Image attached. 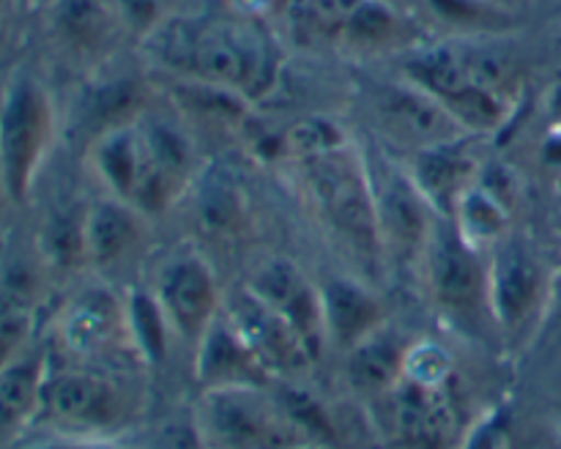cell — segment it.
I'll return each instance as SVG.
<instances>
[{
	"label": "cell",
	"instance_id": "obj_13",
	"mask_svg": "<svg viewBox=\"0 0 561 449\" xmlns=\"http://www.w3.org/2000/svg\"><path fill=\"white\" fill-rule=\"evenodd\" d=\"M157 299L168 315L173 334L192 348L222 312V293L211 266L201 255H179L159 272Z\"/></svg>",
	"mask_w": 561,
	"mask_h": 449
},
{
	"label": "cell",
	"instance_id": "obj_8",
	"mask_svg": "<svg viewBox=\"0 0 561 449\" xmlns=\"http://www.w3.org/2000/svg\"><path fill=\"white\" fill-rule=\"evenodd\" d=\"M403 77L431 93L469 135H493L513 113V104L485 91L466 71L455 49H420L403 64Z\"/></svg>",
	"mask_w": 561,
	"mask_h": 449
},
{
	"label": "cell",
	"instance_id": "obj_33",
	"mask_svg": "<svg viewBox=\"0 0 561 449\" xmlns=\"http://www.w3.org/2000/svg\"><path fill=\"white\" fill-rule=\"evenodd\" d=\"M356 0H294L290 3V22L310 36H343L348 14Z\"/></svg>",
	"mask_w": 561,
	"mask_h": 449
},
{
	"label": "cell",
	"instance_id": "obj_32",
	"mask_svg": "<svg viewBox=\"0 0 561 449\" xmlns=\"http://www.w3.org/2000/svg\"><path fill=\"white\" fill-rule=\"evenodd\" d=\"M239 189L228 173L217 170L208 175L201 184V195H197V217L201 225L214 235H222L228 230L239 228L241 219V200Z\"/></svg>",
	"mask_w": 561,
	"mask_h": 449
},
{
	"label": "cell",
	"instance_id": "obj_11",
	"mask_svg": "<svg viewBox=\"0 0 561 449\" xmlns=\"http://www.w3.org/2000/svg\"><path fill=\"white\" fill-rule=\"evenodd\" d=\"M548 285L551 272H546L540 255L526 241L504 235L491 246L488 304L499 332L518 337L537 318H546Z\"/></svg>",
	"mask_w": 561,
	"mask_h": 449
},
{
	"label": "cell",
	"instance_id": "obj_31",
	"mask_svg": "<svg viewBox=\"0 0 561 449\" xmlns=\"http://www.w3.org/2000/svg\"><path fill=\"white\" fill-rule=\"evenodd\" d=\"M455 53H458L460 64L466 66V71H469V74L474 77L485 91L496 93V96L504 99V102L515 104L520 71L507 53L493 47H480V44L466 49H455Z\"/></svg>",
	"mask_w": 561,
	"mask_h": 449
},
{
	"label": "cell",
	"instance_id": "obj_37",
	"mask_svg": "<svg viewBox=\"0 0 561 449\" xmlns=\"http://www.w3.org/2000/svg\"><path fill=\"white\" fill-rule=\"evenodd\" d=\"M463 449H513V438H510V422L504 414L488 416L477 430L466 438Z\"/></svg>",
	"mask_w": 561,
	"mask_h": 449
},
{
	"label": "cell",
	"instance_id": "obj_39",
	"mask_svg": "<svg viewBox=\"0 0 561 449\" xmlns=\"http://www.w3.org/2000/svg\"><path fill=\"white\" fill-rule=\"evenodd\" d=\"M546 318H557L561 321V266L551 272V285H548V307Z\"/></svg>",
	"mask_w": 561,
	"mask_h": 449
},
{
	"label": "cell",
	"instance_id": "obj_22",
	"mask_svg": "<svg viewBox=\"0 0 561 449\" xmlns=\"http://www.w3.org/2000/svg\"><path fill=\"white\" fill-rule=\"evenodd\" d=\"M140 241V211L110 197L85 208V255L93 266H113Z\"/></svg>",
	"mask_w": 561,
	"mask_h": 449
},
{
	"label": "cell",
	"instance_id": "obj_34",
	"mask_svg": "<svg viewBox=\"0 0 561 449\" xmlns=\"http://www.w3.org/2000/svg\"><path fill=\"white\" fill-rule=\"evenodd\" d=\"M33 310L27 307H0V367L31 345Z\"/></svg>",
	"mask_w": 561,
	"mask_h": 449
},
{
	"label": "cell",
	"instance_id": "obj_6",
	"mask_svg": "<svg viewBox=\"0 0 561 449\" xmlns=\"http://www.w3.org/2000/svg\"><path fill=\"white\" fill-rule=\"evenodd\" d=\"M362 107L392 146L409 153L471 137L436 99L411 80H370L362 88Z\"/></svg>",
	"mask_w": 561,
	"mask_h": 449
},
{
	"label": "cell",
	"instance_id": "obj_27",
	"mask_svg": "<svg viewBox=\"0 0 561 449\" xmlns=\"http://www.w3.org/2000/svg\"><path fill=\"white\" fill-rule=\"evenodd\" d=\"M126 321H129L131 345H135L137 356H140L142 361H148V365L164 361L173 326H170L157 293L135 290V293L129 296V301H126Z\"/></svg>",
	"mask_w": 561,
	"mask_h": 449
},
{
	"label": "cell",
	"instance_id": "obj_41",
	"mask_svg": "<svg viewBox=\"0 0 561 449\" xmlns=\"http://www.w3.org/2000/svg\"><path fill=\"white\" fill-rule=\"evenodd\" d=\"M288 449H329V447H323V444H296V447H288Z\"/></svg>",
	"mask_w": 561,
	"mask_h": 449
},
{
	"label": "cell",
	"instance_id": "obj_45",
	"mask_svg": "<svg viewBox=\"0 0 561 449\" xmlns=\"http://www.w3.org/2000/svg\"><path fill=\"white\" fill-rule=\"evenodd\" d=\"M383 3H392L394 5V3H398V0H383Z\"/></svg>",
	"mask_w": 561,
	"mask_h": 449
},
{
	"label": "cell",
	"instance_id": "obj_38",
	"mask_svg": "<svg viewBox=\"0 0 561 449\" xmlns=\"http://www.w3.org/2000/svg\"><path fill=\"white\" fill-rule=\"evenodd\" d=\"M25 449H126V447H118V444L102 441V438L64 436V438H58V441L36 444V447H25Z\"/></svg>",
	"mask_w": 561,
	"mask_h": 449
},
{
	"label": "cell",
	"instance_id": "obj_42",
	"mask_svg": "<svg viewBox=\"0 0 561 449\" xmlns=\"http://www.w3.org/2000/svg\"><path fill=\"white\" fill-rule=\"evenodd\" d=\"M9 200V195H5V184H3V173H0V203Z\"/></svg>",
	"mask_w": 561,
	"mask_h": 449
},
{
	"label": "cell",
	"instance_id": "obj_36",
	"mask_svg": "<svg viewBox=\"0 0 561 449\" xmlns=\"http://www.w3.org/2000/svg\"><path fill=\"white\" fill-rule=\"evenodd\" d=\"M140 449H211L197 419H168L151 427Z\"/></svg>",
	"mask_w": 561,
	"mask_h": 449
},
{
	"label": "cell",
	"instance_id": "obj_24",
	"mask_svg": "<svg viewBox=\"0 0 561 449\" xmlns=\"http://www.w3.org/2000/svg\"><path fill=\"white\" fill-rule=\"evenodd\" d=\"M148 110V91L142 82L129 80H107L91 91L85 99V120L93 129V140L121 126L137 124Z\"/></svg>",
	"mask_w": 561,
	"mask_h": 449
},
{
	"label": "cell",
	"instance_id": "obj_25",
	"mask_svg": "<svg viewBox=\"0 0 561 449\" xmlns=\"http://www.w3.org/2000/svg\"><path fill=\"white\" fill-rule=\"evenodd\" d=\"M449 219L460 230V235L469 244H474L477 250L499 244L504 235H510V208L499 197H493L480 181H474L460 195L458 206H455Z\"/></svg>",
	"mask_w": 561,
	"mask_h": 449
},
{
	"label": "cell",
	"instance_id": "obj_9",
	"mask_svg": "<svg viewBox=\"0 0 561 449\" xmlns=\"http://www.w3.org/2000/svg\"><path fill=\"white\" fill-rule=\"evenodd\" d=\"M367 173H370L383 261L405 263L425 255L438 214L422 195L411 170L389 159H376L367 164Z\"/></svg>",
	"mask_w": 561,
	"mask_h": 449
},
{
	"label": "cell",
	"instance_id": "obj_16",
	"mask_svg": "<svg viewBox=\"0 0 561 449\" xmlns=\"http://www.w3.org/2000/svg\"><path fill=\"white\" fill-rule=\"evenodd\" d=\"M394 433L409 449H438L453 430V405L442 387H425L403 376L392 389Z\"/></svg>",
	"mask_w": 561,
	"mask_h": 449
},
{
	"label": "cell",
	"instance_id": "obj_3",
	"mask_svg": "<svg viewBox=\"0 0 561 449\" xmlns=\"http://www.w3.org/2000/svg\"><path fill=\"white\" fill-rule=\"evenodd\" d=\"M55 135V107L47 88L16 71L0 96V173L11 203H25Z\"/></svg>",
	"mask_w": 561,
	"mask_h": 449
},
{
	"label": "cell",
	"instance_id": "obj_21",
	"mask_svg": "<svg viewBox=\"0 0 561 449\" xmlns=\"http://www.w3.org/2000/svg\"><path fill=\"white\" fill-rule=\"evenodd\" d=\"M345 376L362 394H387L403 378L409 348L398 334L378 326L365 339L345 350Z\"/></svg>",
	"mask_w": 561,
	"mask_h": 449
},
{
	"label": "cell",
	"instance_id": "obj_10",
	"mask_svg": "<svg viewBox=\"0 0 561 449\" xmlns=\"http://www.w3.org/2000/svg\"><path fill=\"white\" fill-rule=\"evenodd\" d=\"M91 157L113 197L129 203L140 214L164 211L184 186L153 159L137 124L96 137Z\"/></svg>",
	"mask_w": 561,
	"mask_h": 449
},
{
	"label": "cell",
	"instance_id": "obj_20",
	"mask_svg": "<svg viewBox=\"0 0 561 449\" xmlns=\"http://www.w3.org/2000/svg\"><path fill=\"white\" fill-rule=\"evenodd\" d=\"M47 372V354L33 345L0 367V436H14L38 416Z\"/></svg>",
	"mask_w": 561,
	"mask_h": 449
},
{
	"label": "cell",
	"instance_id": "obj_17",
	"mask_svg": "<svg viewBox=\"0 0 561 449\" xmlns=\"http://www.w3.org/2000/svg\"><path fill=\"white\" fill-rule=\"evenodd\" d=\"M60 339L77 356H104L124 339L131 343L126 307H121L104 290H88L77 296L60 321ZM135 348V345H131ZM137 354V350H135Z\"/></svg>",
	"mask_w": 561,
	"mask_h": 449
},
{
	"label": "cell",
	"instance_id": "obj_29",
	"mask_svg": "<svg viewBox=\"0 0 561 449\" xmlns=\"http://www.w3.org/2000/svg\"><path fill=\"white\" fill-rule=\"evenodd\" d=\"M272 392L277 398L279 408L290 419V425L301 433L310 444H329L334 441V422L329 416L327 405L307 389L296 387L294 381H274Z\"/></svg>",
	"mask_w": 561,
	"mask_h": 449
},
{
	"label": "cell",
	"instance_id": "obj_28",
	"mask_svg": "<svg viewBox=\"0 0 561 449\" xmlns=\"http://www.w3.org/2000/svg\"><path fill=\"white\" fill-rule=\"evenodd\" d=\"M431 14L444 25L455 27L471 36H493V33H507L515 27V11L491 0H425Z\"/></svg>",
	"mask_w": 561,
	"mask_h": 449
},
{
	"label": "cell",
	"instance_id": "obj_2",
	"mask_svg": "<svg viewBox=\"0 0 561 449\" xmlns=\"http://www.w3.org/2000/svg\"><path fill=\"white\" fill-rule=\"evenodd\" d=\"M301 184L329 233L362 261L381 263L383 246L378 235L376 203H373L367 162L351 142L299 159Z\"/></svg>",
	"mask_w": 561,
	"mask_h": 449
},
{
	"label": "cell",
	"instance_id": "obj_15",
	"mask_svg": "<svg viewBox=\"0 0 561 449\" xmlns=\"http://www.w3.org/2000/svg\"><path fill=\"white\" fill-rule=\"evenodd\" d=\"M195 378L203 392L225 387H272L277 381L225 312H219L217 321L197 339Z\"/></svg>",
	"mask_w": 561,
	"mask_h": 449
},
{
	"label": "cell",
	"instance_id": "obj_18",
	"mask_svg": "<svg viewBox=\"0 0 561 449\" xmlns=\"http://www.w3.org/2000/svg\"><path fill=\"white\" fill-rule=\"evenodd\" d=\"M409 170L438 217H453L460 195L477 181L480 162L471 157L469 137H463L414 153Z\"/></svg>",
	"mask_w": 561,
	"mask_h": 449
},
{
	"label": "cell",
	"instance_id": "obj_26",
	"mask_svg": "<svg viewBox=\"0 0 561 449\" xmlns=\"http://www.w3.org/2000/svg\"><path fill=\"white\" fill-rule=\"evenodd\" d=\"M409 33L403 16L392 3L383 0H356L354 11L348 14L343 27V42L354 49H389L400 44Z\"/></svg>",
	"mask_w": 561,
	"mask_h": 449
},
{
	"label": "cell",
	"instance_id": "obj_5",
	"mask_svg": "<svg viewBox=\"0 0 561 449\" xmlns=\"http://www.w3.org/2000/svg\"><path fill=\"white\" fill-rule=\"evenodd\" d=\"M135 414L131 389L93 370L47 372L38 416L66 436L102 438L124 427Z\"/></svg>",
	"mask_w": 561,
	"mask_h": 449
},
{
	"label": "cell",
	"instance_id": "obj_14",
	"mask_svg": "<svg viewBox=\"0 0 561 449\" xmlns=\"http://www.w3.org/2000/svg\"><path fill=\"white\" fill-rule=\"evenodd\" d=\"M247 285L294 326V332L305 343L310 359H321L323 348L329 343L327 321H323L321 288H316L312 279L294 261H288V257H272V261H266L252 274V279Z\"/></svg>",
	"mask_w": 561,
	"mask_h": 449
},
{
	"label": "cell",
	"instance_id": "obj_35",
	"mask_svg": "<svg viewBox=\"0 0 561 449\" xmlns=\"http://www.w3.org/2000/svg\"><path fill=\"white\" fill-rule=\"evenodd\" d=\"M348 142L343 137V131L332 124V120H305L296 129H290L288 146L290 151L299 159L316 157V153L332 151V148Z\"/></svg>",
	"mask_w": 561,
	"mask_h": 449
},
{
	"label": "cell",
	"instance_id": "obj_12",
	"mask_svg": "<svg viewBox=\"0 0 561 449\" xmlns=\"http://www.w3.org/2000/svg\"><path fill=\"white\" fill-rule=\"evenodd\" d=\"M222 312L277 381H296L316 365L294 326L247 283L222 296Z\"/></svg>",
	"mask_w": 561,
	"mask_h": 449
},
{
	"label": "cell",
	"instance_id": "obj_30",
	"mask_svg": "<svg viewBox=\"0 0 561 449\" xmlns=\"http://www.w3.org/2000/svg\"><path fill=\"white\" fill-rule=\"evenodd\" d=\"M42 255L55 268H77L85 255V208H64L53 214L42 230Z\"/></svg>",
	"mask_w": 561,
	"mask_h": 449
},
{
	"label": "cell",
	"instance_id": "obj_19",
	"mask_svg": "<svg viewBox=\"0 0 561 449\" xmlns=\"http://www.w3.org/2000/svg\"><path fill=\"white\" fill-rule=\"evenodd\" d=\"M327 339L337 348H354L359 339L383 326V307L370 288L348 277H332L321 288Z\"/></svg>",
	"mask_w": 561,
	"mask_h": 449
},
{
	"label": "cell",
	"instance_id": "obj_46",
	"mask_svg": "<svg viewBox=\"0 0 561 449\" xmlns=\"http://www.w3.org/2000/svg\"><path fill=\"white\" fill-rule=\"evenodd\" d=\"M559 192H561V179H559Z\"/></svg>",
	"mask_w": 561,
	"mask_h": 449
},
{
	"label": "cell",
	"instance_id": "obj_43",
	"mask_svg": "<svg viewBox=\"0 0 561 449\" xmlns=\"http://www.w3.org/2000/svg\"><path fill=\"white\" fill-rule=\"evenodd\" d=\"M553 228H557V239H559V244H561V211L557 214V222H553Z\"/></svg>",
	"mask_w": 561,
	"mask_h": 449
},
{
	"label": "cell",
	"instance_id": "obj_23",
	"mask_svg": "<svg viewBox=\"0 0 561 449\" xmlns=\"http://www.w3.org/2000/svg\"><path fill=\"white\" fill-rule=\"evenodd\" d=\"M53 9L60 42L80 55H96L113 42L118 14L110 0H58Z\"/></svg>",
	"mask_w": 561,
	"mask_h": 449
},
{
	"label": "cell",
	"instance_id": "obj_40",
	"mask_svg": "<svg viewBox=\"0 0 561 449\" xmlns=\"http://www.w3.org/2000/svg\"><path fill=\"white\" fill-rule=\"evenodd\" d=\"M491 3L504 5V9H510V11H515V14H518V9H524V5L531 3V0H491Z\"/></svg>",
	"mask_w": 561,
	"mask_h": 449
},
{
	"label": "cell",
	"instance_id": "obj_7",
	"mask_svg": "<svg viewBox=\"0 0 561 449\" xmlns=\"http://www.w3.org/2000/svg\"><path fill=\"white\" fill-rule=\"evenodd\" d=\"M425 261L433 301L444 315L463 326L482 318L493 321L488 304V263L482 261V250L469 244L449 217L436 219Z\"/></svg>",
	"mask_w": 561,
	"mask_h": 449
},
{
	"label": "cell",
	"instance_id": "obj_1",
	"mask_svg": "<svg viewBox=\"0 0 561 449\" xmlns=\"http://www.w3.org/2000/svg\"><path fill=\"white\" fill-rule=\"evenodd\" d=\"M148 53L179 80L208 82L250 99L277 82V53L266 27L244 16H175L148 31Z\"/></svg>",
	"mask_w": 561,
	"mask_h": 449
},
{
	"label": "cell",
	"instance_id": "obj_44",
	"mask_svg": "<svg viewBox=\"0 0 561 449\" xmlns=\"http://www.w3.org/2000/svg\"><path fill=\"white\" fill-rule=\"evenodd\" d=\"M36 3H44V5H55L58 0H36Z\"/></svg>",
	"mask_w": 561,
	"mask_h": 449
},
{
	"label": "cell",
	"instance_id": "obj_4",
	"mask_svg": "<svg viewBox=\"0 0 561 449\" xmlns=\"http://www.w3.org/2000/svg\"><path fill=\"white\" fill-rule=\"evenodd\" d=\"M195 419L211 449H288L310 444L290 425L272 387L206 389Z\"/></svg>",
	"mask_w": 561,
	"mask_h": 449
}]
</instances>
